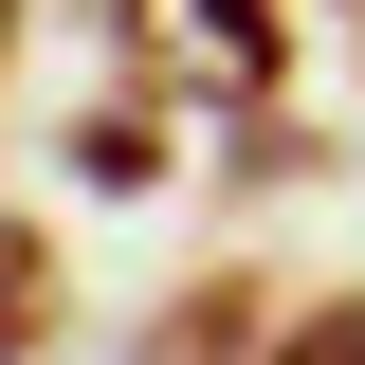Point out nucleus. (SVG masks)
Wrapping results in <instances>:
<instances>
[{
	"instance_id": "obj_1",
	"label": "nucleus",
	"mask_w": 365,
	"mask_h": 365,
	"mask_svg": "<svg viewBox=\"0 0 365 365\" xmlns=\"http://www.w3.org/2000/svg\"><path fill=\"white\" fill-rule=\"evenodd\" d=\"M91 37L128 73L201 91V110H274L292 91V0H91Z\"/></svg>"
},
{
	"instance_id": "obj_2",
	"label": "nucleus",
	"mask_w": 365,
	"mask_h": 365,
	"mask_svg": "<svg viewBox=\"0 0 365 365\" xmlns=\"http://www.w3.org/2000/svg\"><path fill=\"white\" fill-rule=\"evenodd\" d=\"M256 347H274V274H237V256L201 274L165 329H146V365H256Z\"/></svg>"
},
{
	"instance_id": "obj_3",
	"label": "nucleus",
	"mask_w": 365,
	"mask_h": 365,
	"mask_svg": "<svg viewBox=\"0 0 365 365\" xmlns=\"http://www.w3.org/2000/svg\"><path fill=\"white\" fill-rule=\"evenodd\" d=\"M165 165H182V146H165V73L73 110V182H110V201H128V182H165Z\"/></svg>"
},
{
	"instance_id": "obj_4",
	"label": "nucleus",
	"mask_w": 365,
	"mask_h": 365,
	"mask_svg": "<svg viewBox=\"0 0 365 365\" xmlns=\"http://www.w3.org/2000/svg\"><path fill=\"white\" fill-rule=\"evenodd\" d=\"M37 347H55V237L0 201V365H37Z\"/></svg>"
},
{
	"instance_id": "obj_5",
	"label": "nucleus",
	"mask_w": 365,
	"mask_h": 365,
	"mask_svg": "<svg viewBox=\"0 0 365 365\" xmlns=\"http://www.w3.org/2000/svg\"><path fill=\"white\" fill-rule=\"evenodd\" d=\"M256 365H365V292H329V311H292Z\"/></svg>"
},
{
	"instance_id": "obj_6",
	"label": "nucleus",
	"mask_w": 365,
	"mask_h": 365,
	"mask_svg": "<svg viewBox=\"0 0 365 365\" xmlns=\"http://www.w3.org/2000/svg\"><path fill=\"white\" fill-rule=\"evenodd\" d=\"M19 19H37V0H0V55H19Z\"/></svg>"
}]
</instances>
